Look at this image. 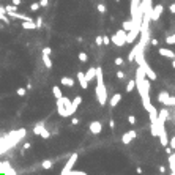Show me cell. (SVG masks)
<instances>
[{"label":"cell","mask_w":175,"mask_h":175,"mask_svg":"<svg viewBox=\"0 0 175 175\" xmlns=\"http://www.w3.org/2000/svg\"><path fill=\"white\" fill-rule=\"evenodd\" d=\"M134 80H136V89H137L139 95H140V100L144 103V109L147 112H150L151 109L155 107L150 101V80L147 79L144 69L140 66H137V69H136V79Z\"/></svg>","instance_id":"6da1fadb"},{"label":"cell","mask_w":175,"mask_h":175,"mask_svg":"<svg viewBox=\"0 0 175 175\" xmlns=\"http://www.w3.org/2000/svg\"><path fill=\"white\" fill-rule=\"evenodd\" d=\"M96 100L101 106L107 104V90H106V85H104V76H103V69L100 66H96Z\"/></svg>","instance_id":"7a4b0ae2"},{"label":"cell","mask_w":175,"mask_h":175,"mask_svg":"<svg viewBox=\"0 0 175 175\" xmlns=\"http://www.w3.org/2000/svg\"><path fill=\"white\" fill-rule=\"evenodd\" d=\"M111 43H114L117 47H123L125 44H126V32H125L123 29L117 30L115 33L111 36Z\"/></svg>","instance_id":"3957f363"},{"label":"cell","mask_w":175,"mask_h":175,"mask_svg":"<svg viewBox=\"0 0 175 175\" xmlns=\"http://www.w3.org/2000/svg\"><path fill=\"white\" fill-rule=\"evenodd\" d=\"M140 33V25H134L131 27V30L126 32V43H129V44H133V43H136V40H137V36Z\"/></svg>","instance_id":"277c9868"},{"label":"cell","mask_w":175,"mask_h":175,"mask_svg":"<svg viewBox=\"0 0 175 175\" xmlns=\"http://www.w3.org/2000/svg\"><path fill=\"white\" fill-rule=\"evenodd\" d=\"M33 134L35 136H41L43 139H49L51 137V133L46 129V126H44V123H36L35 126H33Z\"/></svg>","instance_id":"5b68a950"},{"label":"cell","mask_w":175,"mask_h":175,"mask_svg":"<svg viewBox=\"0 0 175 175\" xmlns=\"http://www.w3.org/2000/svg\"><path fill=\"white\" fill-rule=\"evenodd\" d=\"M162 11H164V7H162L161 3H159V5H156V7H151V10H150V21H153V22L159 21Z\"/></svg>","instance_id":"8992f818"},{"label":"cell","mask_w":175,"mask_h":175,"mask_svg":"<svg viewBox=\"0 0 175 175\" xmlns=\"http://www.w3.org/2000/svg\"><path fill=\"white\" fill-rule=\"evenodd\" d=\"M78 158H79V155H78V153H73V155L69 156L68 162L63 166V169H62V174H60V175H66V174L71 171V169H73V166L76 164V161H78Z\"/></svg>","instance_id":"52a82bcc"},{"label":"cell","mask_w":175,"mask_h":175,"mask_svg":"<svg viewBox=\"0 0 175 175\" xmlns=\"http://www.w3.org/2000/svg\"><path fill=\"white\" fill-rule=\"evenodd\" d=\"M136 137H137V131L136 129H129L128 133H125L123 136H122V142L125 145H128V144H131Z\"/></svg>","instance_id":"ba28073f"},{"label":"cell","mask_w":175,"mask_h":175,"mask_svg":"<svg viewBox=\"0 0 175 175\" xmlns=\"http://www.w3.org/2000/svg\"><path fill=\"white\" fill-rule=\"evenodd\" d=\"M89 129H90V133H92V134H100L101 131H103V123L100 122V120H95V122H92V123H90Z\"/></svg>","instance_id":"9c48e42d"},{"label":"cell","mask_w":175,"mask_h":175,"mask_svg":"<svg viewBox=\"0 0 175 175\" xmlns=\"http://www.w3.org/2000/svg\"><path fill=\"white\" fill-rule=\"evenodd\" d=\"M158 54H159V55H162V57L171 58V60L175 58V52L171 51V49H167V47H159V49H158Z\"/></svg>","instance_id":"30bf717a"},{"label":"cell","mask_w":175,"mask_h":175,"mask_svg":"<svg viewBox=\"0 0 175 175\" xmlns=\"http://www.w3.org/2000/svg\"><path fill=\"white\" fill-rule=\"evenodd\" d=\"M78 80H79V85L82 87V89H87V87H89V82H87V79H85V74L82 73V71H79L78 73Z\"/></svg>","instance_id":"8fae6325"},{"label":"cell","mask_w":175,"mask_h":175,"mask_svg":"<svg viewBox=\"0 0 175 175\" xmlns=\"http://www.w3.org/2000/svg\"><path fill=\"white\" fill-rule=\"evenodd\" d=\"M84 74H85V79H87V82L93 80V79H95V76H96V68H95V66H92V68L87 69V73H84Z\"/></svg>","instance_id":"7c38bea8"},{"label":"cell","mask_w":175,"mask_h":175,"mask_svg":"<svg viewBox=\"0 0 175 175\" xmlns=\"http://www.w3.org/2000/svg\"><path fill=\"white\" fill-rule=\"evenodd\" d=\"M60 84L65 85V87H73L74 85V79L73 78H68V76H63V78L60 79Z\"/></svg>","instance_id":"4fadbf2b"},{"label":"cell","mask_w":175,"mask_h":175,"mask_svg":"<svg viewBox=\"0 0 175 175\" xmlns=\"http://www.w3.org/2000/svg\"><path fill=\"white\" fill-rule=\"evenodd\" d=\"M41 62L46 68H52V60H51V55H46V54H41Z\"/></svg>","instance_id":"5bb4252c"},{"label":"cell","mask_w":175,"mask_h":175,"mask_svg":"<svg viewBox=\"0 0 175 175\" xmlns=\"http://www.w3.org/2000/svg\"><path fill=\"white\" fill-rule=\"evenodd\" d=\"M22 29H25V30H35L36 29L35 21H22Z\"/></svg>","instance_id":"9a60e30c"},{"label":"cell","mask_w":175,"mask_h":175,"mask_svg":"<svg viewBox=\"0 0 175 175\" xmlns=\"http://www.w3.org/2000/svg\"><path fill=\"white\" fill-rule=\"evenodd\" d=\"M120 100H122V95L120 93H115L112 98H111V101H109V104H111V107H115L118 103H120Z\"/></svg>","instance_id":"2e32d148"},{"label":"cell","mask_w":175,"mask_h":175,"mask_svg":"<svg viewBox=\"0 0 175 175\" xmlns=\"http://www.w3.org/2000/svg\"><path fill=\"white\" fill-rule=\"evenodd\" d=\"M0 21H3L5 24H10V18L7 16V11H5V7H0Z\"/></svg>","instance_id":"e0dca14e"},{"label":"cell","mask_w":175,"mask_h":175,"mask_svg":"<svg viewBox=\"0 0 175 175\" xmlns=\"http://www.w3.org/2000/svg\"><path fill=\"white\" fill-rule=\"evenodd\" d=\"M169 96H171V95H169V92H167V90H162L161 93L158 95V101H159L161 104H164V103H166V100H167Z\"/></svg>","instance_id":"ac0fdd59"},{"label":"cell","mask_w":175,"mask_h":175,"mask_svg":"<svg viewBox=\"0 0 175 175\" xmlns=\"http://www.w3.org/2000/svg\"><path fill=\"white\" fill-rule=\"evenodd\" d=\"M148 114H150V115H148V117H150V122H151V123H156V120H158V109L153 107Z\"/></svg>","instance_id":"d6986e66"},{"label":"cell","mask_w":175,"mask_h":175,"mask_svg":"<svg viewBox=\"0 0 175 175\" xmlns=\"http://www.w3.org/2000/svg\"><path fill=\"white\" fill-rule=\"evenodd\" d=\"M54 166V159H44L41 162V169H44V171H47V169H51Z\"/></svg>","instance_id":"ffe728a7"},{"label":"cell","mask_w":175,"mask_h":175,"mask_svg":"<svg viewBox=\"0 0 175 175\" xmlns=\"http://www.w3.org/2000/svg\"><path fill=\"white\" fill-rule=\"evenodd\" d=\"M80 103H82V98H80L79 95L76 96L73 101H71V106H73V109H74V111H78V107L80 106Z\"/></svg>","instance_id":"44dd1931"},{"label":"cell","mask_w":175,"mask_h":175,"mask_svg":"<svg viewBox=\"0 0 175 175\" xmlns=\"http://www.w3.org/2000/svg\"><path fill=\"white\" fill-rule=\"evenodd\" d=\"M52 95L55 96V100H58V98L63 96V95H62V90H60V87H57V85L52 87Z\"/></svg>","instance_id":"7402d4cb"},{"label":"cell","mask_w":175,"mask_h":175,"mask_svg":"<svg viewBox=\"0 0 175 175\" xmlns=\"http://www.w3.org/2000/svg\"><path fill=\"white\" fill-rule=\"evenodd\" d=\"M150 134L153 136V137H158V125L156 123L150 125Z\"/></svg>","instance_id":"603a6c76"},{"label":"cell","mask_w":175,"mask_h":175,"mask_svg":"<svg viewBox=\"0 0 175 175\" xmlns=\"http://www.w3.org/2000/svg\"><path fill=\"white\" fill-rule=\"evenodd\" d=\"M134 89H136V80L131 79L128 84H126V92H128V93H131V92H133Z\"/></svg>","instance_id":"cb8c5ba5"},{"label":"cell","mask_w":175,"mask_h":175,"mask_svg":"<svg viewBox=\"0 0 175 175\" xmlns=\"http://www.w3.org/2000/svg\"><path fill=\"white\" fill-rule=\"evenodd\" d=\"M136 52H137V44H136L133 49H131L129 55H128V62H134V57H136Z\"/></svg>","instance_id":"d4e9b609"},{"label":"cell","mask_w":175,"mask_h":175,"mask_svg":"<svg viewBox=\"0 0 175 175\" xmlns=\"http://www.w3.org/2000/svg\"><path fill=\"white\" fill-rule=\"evenodd\" d=\"M131 27H133V22H131V21H125V22L122 24V29H123L125 32H129Z\"/></svg>","instance_id":"484cf974"},{"label":"cell","mask_w":175,"mask_h":175,"mask_svg":"<svg viewBox=\"0 0 175 175\" xmlns=\"http://www.w3.org/2000/svg\"><path fill=\"white\" fill-rule=\"evenodd\" d=\"M164 41H166L167 44H175V32H174L172 35H167V36H166V40H164Z\"/></svg>","instance_id":"4316f807"},{"label":"cell","mask_w":175,"mask_h":175,"mask_svg":"<svg viewBox=\"0 0 175 175\" xmlns=\"http://www.w3.org/2000/svg\"><path fill=\"white\" fill-rule=\"evenodd\" d=\"M164 106H167V107H171V106H175V98L174 96H169L166 103H164Z\"/></svg>","instance_id":"83f0119b"},{"label":"cell","mask_w":175,"mask_h":175,"mask_svg":"<svg viewBox=\"0 0 175 175\" xmlns=\"http://www.w3.org/2000/svg\"><path fill=\"white\" fill-rule=\"evenodd\" d=\"M5 11H7V13H10V11H11V13H16V11H18V7H16V5H8V7H5Z\"/></svg>","instance_id":"f1b7e54d"},{"label":"cell","mask_w":175,"mask_h":175,"mask_svg":"<svg viewBox=\"0 0 175 175\" xmlns=\"http://www.w3.org/2000/svg\"><path fill=\"white\" fill-rule=\"evenodd\" d=\"M96 8H98V11H100L101 14H104V13L107 11V8H106V5H104V3H98V7H96Z\"/></svg>","instance_id":"f546056e"},{"label":"cell","mask_w":175,"mask_h":175,"mask_svg":"<svg viewBox=\"0 0 175 175\" xmlns=\"http://www.w3.org/2000/svg\"><path fill=\"white\" fill-rule=\"evenodd\" d=\"M79 60H80L82 63H85L87 60H89V55H87L85 52H79Z\"/></svg>","instance_id":"4dcf8cb0"},{"label":"cell","mask_w":175,"mask_h":175,"mask_svg":"<svg viewBox=\"0 0 175 175\" xmlns=\"http://www.w3.org/2000/svg\"><path fill=\"white\" fill-rule=\"evenodd\" d=\"M33 21H35V24H36V29H41V27H43V18H41V16H38V18L33 19Z\"/></svg>","instance_id":"1f68e13d"},{"label":"cell","mask_w":175,"mask_h":175,"mask_svg":"<svg viewBox=\"0 0 175 175\" xmlns=\"http://www.w3.org/2000/svg\"><path fill=\"white\" fill-rule=\"evenodd\" d=\"M66 175H87V174L85 172H80V171H73V169H71Z\"/></svg>","instance_id":"d6a6232c"},{"label":"cell","mask_w":175,"mask_h":175,"mask_svg":"<svg viewBox=\"0 0 175 175\" xmlns=\"http://www.w3.org/2000/svg\"><path fill=\"white\" fill-rule=\"evenodd\" d=\"M30 10H32V11H38V10H40V3H38V2L32 3L30 5Z\"/></svg>","instance_id":"836d02e7"},{"label":"cell","mask_w":175,"mask_h":175,"mask_svg":"<svg viewBox=\"0 0 175 175\" xmlns=\"http://www.w3.org/2000/svg\"><path fill=\"white\" fill-rule=\"evenodd\" d=\"M123 62H125V60H123L122 57H117L115 60H114V63H115L117 66H122V65H123Z\"/></svg>","instance_id":"e575fe53"},{"label":"cell","mask_w":175,"mask_h":175,"mask_svg":"<svg viewBox=\"0 0 175 175\" xmlns=\"http://www.w3.org/2000/svg\"><path fill=\"white\" fill-rule=\"evenodd\" d=\"M167 145H169V147H171V148H172V150H175V136H174V137H171V140H169V142H167Z\"/></svg>","instance_id":"d590c367"},{"label":"cell","mask_w":175,"mask_h":175,"mask_svg":"<svg viewBox=\"0 0 175 175\" xmlns=\"http://www.w3.org/2000/svg\"><path fill=\"white\" fill-rule=\"evenodd\" d=\"M95 43H96V46H103V36H101V35L96 36V38H95Z\"/></svg>","instance_id":"8d00e7d4"},{"label":"cell","mask_w":175,"mask_h":175,"mask_svg":"<svg viewBox=\"0 0 175 175\" xmlns=\"http://www.w3.org/2000/svg\"><path fill=\"white\" fill-rule=\"evenodd\" d=\"M103 44H104V46H107V44H111V38H109V36H103Z\"/></svg>","instance_id":"74e56055"},{"label":"cell","mask_w":175,"mask_h":175,"mask_svg":"<svg viewBox=\"0 0 175 175\" xmlns=\"http://www.w3.org/2000/svg\"><path fill=\"white\" fill-rule=\"evenodd\" d=\"M16 93H18L19 96H24V95L27 93V90H25V89H18V90H16Z\"/></svg>","instance_id":"f35d334b"},{"label":"cell","mask_w":175,"mask_h":175,"mask_svg":"<svg viewBox=\"0 0 175 175\" xmlns=\"http://www.w3.org/2000/svg\"><path fill=\"white\" fill-rule=\"evenodd\" d=\"M41 52H43V54H46V55H51V54H52V49H51V47H44Z\"/></svg>","instance_id":"ab89813d"},{"label":"cell","mask_w":175,"mask_h":175,"mask_svg":"<svg viewBox=\"0 0 175 175\" xmlns=\"http://www.w3.org/2000/svg\"><path fill=\"white\" fill-rule=\"evenodd\" d=\"M128 122H129V125H136V117L134 115H128Z\"/></svg>","instance_id":"60d3db41"},{"label":"cell","mask_w":175,"mask_h":175,"mask_svg":"<svg viewBox=\"0 0 175 175\" xmlns=\"http://www.w3.org/2000/svg\"><path fill=\"white\" fill-rule=\"evenodd\" d=\"M117 78H118V80H123L125 79V73L123 71H117Z\"/></svg>","instance_id":"b9f144b4"},{"label":"cell","mask_w":175,"mask_h":175,"mask_svg":"<svg viewBox=\"0 0 175 175\" xmlns=\"http://www.w3.org/2000/svg\"><path fill=\"white\" fill-rule=\"evenodd\" d=\"M38 3H40V7L44 8V7H47V5H49V0H40Z\"/></svg>","instance_id":"7bdbcfd3"},{"label":"cell","mask_w":175,"mask_h":175,"mask_svg":"<svg viewBox=\"0 0 175 175\" xmlns=\"http://www.w3.org/2000/svg\"><path fill=\"white\" fill-rule=\"evenodd\" d=\"M150 44L151 46H158V44H159V41L155 40V38H150Z\"/></svg>","instance_id":"ee69618b"},{"label":"cell","mask_w":175,"mask_h":175,"mask_svg":"<svg viewBox=\"0 0 175 175\" xmlns=\"http://www.w3.org/2000/svg\"><path fill=\"white\" fill-rule=\"evenodd\" d=\"M71 123H73V125H79L80 122H79V118H78V117H73V120H71Z\"/></svg>","instance_id":"f6af8a7d"},{"label":"cell","mask_w":175,"mask_h":175,"mask_svg":"<svg viewBox=\"0 0 175 175\" xmlns=\"http://www.w3.org/2000/svg\"><path fill=\"white\" fill-rule=\"evenodd\" d=\"M109 126H111V129H114V128H115V122H114L112 118L109 120Z\"/></svg>","instance_id":"bcb514c9"},{"label":"cell","mask_w":175,"mask_h":175,"mask_svg":"<svg viewBox=\"0 0 175 175\" xmlns=\"http://www.w3.org/2000/svg\"><path fill=\"white\" fill-rule=\"evenodd\" d=\"M169 11H171V13H174L175 14V2L171 5V7H169Z\"/></svg>","instance_id":"7dc6e473"},{"label":"cell","mask_w":175,"mask_h":175,"mask_svg":"<svg viewBox=\"0 0 175 175\" xmlns=\"http://www.w3.org/2000/svg\"><path fill=\"white\" fill-rule=\"evenodd\" d=\"M11 3L16 5V7H19V5H21V0H11Z\"/></svg>","instance_id":"c3c4849f"},{"label":"cell","mask_w":175,"mask_h":175,"mask_svg":"<svg viewBox=\"0 0 175 175\" xmlns=\"http://www.w3.org/2000/svg\"><path fill=\"white\" fill-rule=\"evenodd\" d=\"M30 147H32V144H30V142H25V144H24V150L30 148Z\"/></svg>","instance_id":"681fc988"},{"label":"cell","mask_w":175,"mask_h":175,"mask_svg":"<svg viewBox=\"0 0 175 175\" xmlns=\"http://www.w3.org/2000/svg\"><path fill=\"white\" fill-rule=\"evenodd\" d=\"M172 151H174V150H172V148H171V147H169V145H167V147H166V153H167V155H171V153H172Z\"/></svg>","instance_id":"f907efd6"},{"label":"cell","mask_w":175,"mask_h":175,"mask_svg":"<svg viewBox=\"0 0 175 175\" xmlns=\"http://www.w3.org/2000/svg\"><path fill=\"white\" fill-rule=\"evenodd\" d=\"M159 172H161V174H166V167H164V166H159Z\"/></svg>","instance_id":"816d5d0a"},{"label":"cell","mask_w":175,"mask_h":175,"mask_svg":"<svg viewBox=\"0 0 175 175\" xmlns=\"http://www.w3.org/2000/svg\"><path fill=\"white\" fill-rule=\"evenodd\" d=\"M136 172H137V174L140 175V174H142V172H144V171H142V167H137V169H136Z\"/></svg>","instance_id":"f5cc1de1"},{"label":"cell","mask_w":175,"mask_h":175,"mask_svg":"<svg viewBox=\"0 0 175 175\" xmlns=\"http://www.w3.org/2000/svg\"><path fill=\"white\" fill-rule=\"evenodd\" d=\"M172 66H174V68H175V58H174V60H172Z\"/></svg>","instance_id":"db71d44e"},{"label":"cell","mask_w":175,"mask_h":175,"mask_svg":"<svg viewBox=\"0 0 175 175\" xmlns=\"http://www.w3.org/2000/svg\"><path fill=\"white\" fill-rule=\"evenodd\" d=\"M171 175H175V174H174V172H171Z\"/></svg>","instance_id":"11a10c76"},{"label":"cell","mask_w":175,"mask_h":175,"mask_svg":"<svg viewBox=\"0 0 175 175\" xmlns=\"http://www.w3.org/2000/svg\"><path fill=\"white\" fill-rule=\"evenodd\" d=\"M115 2H120V0H115Z\"/></svg>","instance_id":"9f6ffc18"},{"label":"cell","mask_w":175,"mask_h":175,"mask_svg":"<svg viewBox=\"0 0 175 175\" xmlns=\"http://www.w3.org/2000/svg\"><path fill=\"white\" fill-rule=\"evenodd\" d=\"M162 175H164V174H162Z\"/></svg>","instance_id":"6f0895ef"}]
</instances>
